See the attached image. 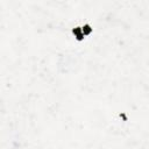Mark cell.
Segmentation results:
<instances>
[{
    "instance_id": "cell-1",
    "label": "cell",
    "mask_w": 149,
    "mask_h": 149,
    "mask_svg": "<svg viewBox=\"0 0 149 149\" xmlns=\"http://www.w3.org/2000/svg\"><path fill=\"white\" fill-rule=\"evenodd\" d=\"M71 33H72V35L77 42H83L85 40V36L81 31V26H76V27L71 28Z\"/></svg>"
},
{
    "instance_id": "cell-2",
    "label": "cell",
    "mask_w": 149,
    "mask_h": 149,
    "mask_svg": "<svg viewBox=\"0 0 149 149\" xmlns=\"http://www.w3.org/2000/svg\"><path fill=\"white\" fill-rule=\"evenodd\" d=\"M81 31H83L84 36L87 37V36L92 35V33H93V27H92L90 23H84V24L81 26Z\"/></svg>"
}]
</instances>
